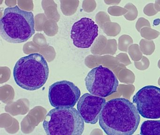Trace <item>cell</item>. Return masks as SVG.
Wrapping results in <instances>:
<instances>
[{
    "instance_id": "cell-8",
    "label": "cell",
    "mask_w": 160,
    "mask_h": 135,
    "mask_svg": "<svg viewBox=\"0 0 160 135\" xmlns=\"http://www.w3.org/2000/svg\"><path fill=\"white\" fill-rule=\"evenodd\" d=\"M98 25L90 18H83L74 23L71 38L73 45L80 48H88L98 35Z\"/></svg>"
},
{
    "instance_id": "cell-9",
    "label": "cell",
    "mask_w": 160,
    "mask_h": 135,
    "mask_svg": "<svg viewBox=\"0 0 160 135\" xmlns=\"http://www.w3.org/2000/svg\"><path fill=\"white\" fill-rule=\"evenodd\" d=\"M105 103L106 99L103 98L86 93L79 98L77 108L85 122L95 124L99 120Z\"/></svg>"
},
{
    "instance_id": "cell-5",
    "label": "cell",
    "mask_w": 160,
    "mask_h": 135,
    "mask_svg": "<svg viewBox=\"0 0 160 135\" xmlns=\"http://www.w3.org/2000/svg\"><path fill=\"white\" fill-rule=\"evenodd\" d=\"M86 88L93 95L106 98L116 92L118 81L109 68L100 65L92 68L85 79Z\"/></svg>"
},
{
    "instance_id": "cell-6",
    "label": "cell",
    "mask_w": 160,
    "mask_h": 135,
    "mask_svg": "<svg viewBox=\"0 0 160 135\" xmlns=\"http://www.w3.org/2000/svg\"><path fill=\"white\" fill-rule=\"evenodd\" d=\"M139 114L143 118H160V88L147 85L138 90L132 98Z\"/></svg>"
},
{
    "instance_id": "cell-1",
    "label": "cell",
    "mask_w": 160,
    "mask_h": 135,
    "mask_svg": "<svg viewBox=\"0 0 160 135\" xmlns=\"http://www.w3.org/2000/svg\"><path fill=\"white\" fill-rule=\"evenodd\" d=\"M99 125L107 135H132L140 116L136 107L123 98L106 102L99 116Z\"/></svg>"
},
{
    "instance_id": "cell-11",
    "label": "cell",
    "mask_w": 160,
    "mask_h": 135,
    "mask_svg": "<svg viewBox=\"0 0 160 135\" xmlns=\"http://www.w3.org/2000/svg\"><path fill=\"white\" fill-rule=\"evenodd\" d=\"M139 135V134H138V135Z\"/></svg>"
},
{
    "instance_id": "cell-10",
    "label": "cell",
    "mask_w": 160,
    "mask_h": 135,
    "mask_svg": "<svg viewBox=\"0 0 160 135\" xmlns=\"http://www.w3.org/2000/svg\"><path fill=\"white\" fill-rule=\"evenodd\" d=\"M140 135H160V120H148L143 122Z\"/></svg>"
},
{
    "instance_id": "cell-3",
    "label": "cell",
    "mask_w": 160,
    "mask_h": 135,
    "mask_svg": "<svg viewBox=\"0 0 160 135\" xmlns=\"http://www.w3.org/2000/svg\"><path fill=\"white\" fill-rule=\"evenodd\" d=\"M49 67L45 58L33 53L19 59L15 65L13 77L18 85L28 91H35L45 84L49 76Z\"/></svg>"
},
{
    "instance_id": "cell-4",
    "label": "cell",
    "mask_w": 160,
    "mask_h": 135,
    "mask_svg": "<svg viewBox=\"0 0 160 135\" xmlns=\"http://www.w3.org/2000/svg\"><path fill=\"white\" fill-rule=\"evenodd\" d=\"M84 122L75 108H55L47 114L43 127L47 135H82Z\"/></svg>"
},
{
    "instance_id": "cell-2",
    "label": "cell",
    "mask_w": 160,
    "mask_h": 135,
    "mask_svg": "<svg viewBox=\"0 0 160 135\" xmlns=\"http://www.w3.org/2000/svg\"><path fill=\"white\" fill-rule=\"evenodd\" d=\"M35 33V20L31 11L18 6L4 9L0 19V34L9 43L18 44L28 41Z\"/></svg>"
},
{
    "instance_id": "cell-7",
    "label": "cell",
    "mask_w": 160,
    "mask_h": 135,
    "mask_svg": "<svg viewBox=\"0 0 160 135\" xmlns=\"http://www.w3.org/2000/svg\"><path fill=\"white\" fill-rule=\"evenodd\" d=\"M80 89L67 80L57 82L48 89V99L53 108H73L80 98Z\"/></svg>"
}]
</instances>
